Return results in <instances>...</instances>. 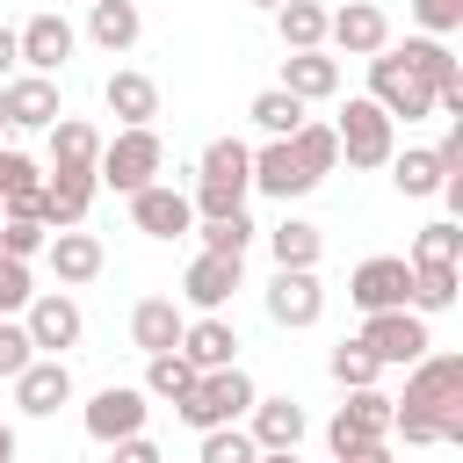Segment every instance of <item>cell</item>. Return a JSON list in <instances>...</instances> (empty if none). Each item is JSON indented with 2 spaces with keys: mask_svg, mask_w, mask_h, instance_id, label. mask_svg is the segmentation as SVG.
<instances>
[{
  "mask_svg": "<svg viewBox=\"0 0 463 463\" xmlns=\"http://www.w3.org/2000/svg\"><path fill=\"white\" fill-rule=\"evenodd\" d=\"M398 412H427L441 427V441H463V354H420L405 376V398H391Z\"/></svg>",
  "mask_w": 463,
  "mask_h": 463,
  "instance_id": "cell-1",
  "label": "cell"
},
{
  "mask_svg": "<svg viewBox=\"0 0 463 463\" xmlns=\"http://www.w3.org/2000/svg\"><path fill=\"white\" fill-rule=\"evenodd\" d=\"M246 188H253V145H239V137H210L188 203H195L203 217H232V210H246Z\"/></svg>",
  "mask_w": 463,
  "mask_h": 463,
  "instance_id": "cell-2",
  "label": "cell"
},
{
  "mask_svg": "<svg viewBox=\"0 0 463 463\" xmlns=\"http://www.w3.org/2000/svg\"><path fill=\"white\" fill-rule=\"evenodd\" d=\"M159 166H166L159 130H152V123H130V130H116V137L101 145L94 181H109L116 195H137V188H152V181H159Z\"/></svg>",
  "mask_w": 463,
  "mask_h": 463,
  "instance_id": "cell-3",
  "label": "cell"
},
{
  "mask_svg": "<svg viewBox=\"0 0 463 463\" xmlns=\"http://www.w3.org/2000/svg\"><path fill=\"white\" fill-rule=\"evenodd\" d=\"M253 398H260V391H253V376L232 362V369H203V376H195V391H188L174 412H181L195 434H210V427H232V420H246V405H253Z\"/></svg>",
  "mask_w": 463,
  "mask_h": 463,
  "instance_id": "cell-4",
  "label": "cell"
},
{
  "mask_svg": "<svg viewBox=\"0 0 463 463\" xmlns=\"http://www.w3.org/2000/svg\"><path fill=\"white\" fill-rule=\"evenodd\" d=\"M369 354H376V369H412L434 340H427V318L412 311V304H398V311H362V333H354Z\"/></svg>",
  "mask_w": 463,
  "mask_h": 463,
  "instance_id": "cell-5",
  "label": "cell"
},
{
  "mask_svg": "<svg viewBox=\"0 0 463 463\" xmlns=\"http://www.w3.org/2000/svg\"><path fill=\"white\" fill-rule=\"evenodd\" d=\"M333 137H340V159H347V166H362V174H369V166H383V159L398 152V123H391L369 94H354V101L340 109Z\"/></svg>",
  "mask_w": 463,
  "mask_h": 463,
  "instance_id": "cell-6",
  "label": "cell"
},
{
  "mask_svg": "<svg viewBox=\"0 0 463 463\" xmlns=\"http://www.w3.org/2000/svg\"><path fill=\"white\" fill-rule=\"evenodd\" d=\"M369 101H376V109H383L391 123H398V116H405V123L434 116V94H427V87H420V80H412V72L398 65V51H391V43H383V51L369 58Z\"/></svg>",
  "mask_w": 463,
  "mask_h": 463,
  "instance_id": "cell-7",
  "label": "cell"
},
{
  "mask_svg": "<svg viewBox=\"0 0 463 463\" xmlns=\"http://www.w3.org/2000/svg\"><path fill=\"white\" fill-rule=\"evenodd\" d=\"M391 434V398L369 383V391H347V405L333 412V427H326V441H333V456H354V449H376Z\"/></svg>",
  "mask_w": 463,
  "mask_h": 463,
  "instance_id": "cell-8",
  "label": "cell"
},
{
  "mask_svg": "<svg viewBox=\"0 0 463 463\" xmlns=\"http://www.w3.org/2000/svg\"><path fill=\"white\" fill-rule=\"evenodd\" d=\"M0 116L14 130H51L65 109H58V80L51 72H7L0 80Z\"/></svg>",
  "mask_w": 463,
  "mask_h": 463,
  "instance_id": "cell-9",
  "label": "cell"
},
{
  "mask_svg": "<svg viewBox=\"0 0 463 463\" xmlns=\"http://www.w3.org/2000/svg\"><path fill=\"white\" fill-rule=\"evenodd\" d=\"M22 326H29L36 354H65V347H80V333H87V318H80V304H72L65 289L29 297V304H22Z\"/></svg>",
  "mask_w": 463,
  "mask_h": 463,
  "instance_id": "cell-10",
  "label": "cell"
},
{
  "mask_svg": "<svg viewBox=\"0 0 463 463\" xmlns=\"http://www.w3.org/2000/svg\"><path fill=\"white\" fill-rule=\"evenodd\" d=\"M326 43H340L347 58H376L391 43V22L376 0H340V7H326Z\"/></svg>",
  "mask_w": 463,
  "mask_h": 463,
  "instance_id": "cell-11",
  "label": "cell"
},
{
  "mask_svg": "<svg viewBox=\"0 0 463 463\" xmlns=\"http://www.w3.org/2000/svg\"><path fill=\"white\" fill-rule=\"evenodd\" d=\"M72 43H80V36H72V22H65V14H51V7H43V14H29V22L14 29V58H22L29 72H51V80L65 72Z\"/></svg>",
  "mask_w": 463,
  "mask_h": 463,
  "instance_id": "cell-12",
  "label": "cell"
},
{
  "mask_svg": "<svg viewBox=\"0 0 463 463\" xmlns=\"http://www.w3.org/2000/svg\"><path fill=\"white\" fill-rule=\"evenodd\" d=\"M318 311H326L318 268H275V282H268V318L289 326V333H304V326H318Z\"/></svg>",
  "mask_w": 463,
  "mask_h": 463,
  "instance_id": "cell-13",
  "label": "cell"
},
{
  "mask_svg": "<svg viewBox=\"0 0 463 463\" xmlns=\"http://www.w3.org/2000/svg\"><path fill=\"white\" fill-rule=\"evenodd\" d=\"M130 224H137L145 239H181V232L195 224V203H188L174 181H152V188L130 195Z\"/></svg>",
  "mask_w": 463,
  "mask_h": 463,
  "instance_id": "cell-14",
  "label": "cell"
},
{
  "mask_svg": "<svg viewBox=\"0 0 463 463\" xmlns=\"http://www.w3.org/2000/svg\"><path fill=\"white\" fill-rule=\"evenodd\" d=\"M405 289H412L405 253H376V260H362V268L347 275V297H354L362 311H398V304H405Z\"/></svg>",
  "mask_w": 463,
  "mask_h": 463,
  "instance_id": "cell-15",
  "label": "cell"
},
{
  "mask_svg": "<svg viewBox=\"0 0 463 463\" xmlns=\"http://www.w3.org/2000/svg\"><path fill=\"white\" fill-rule=\"evenodd\" d=\"M14 383V405L29 412V420H51L65 398H72V369H65V354H36L22 376H7Z\"/></svg>",
  "mask_w": 463,
  "mask_h": 463,
  "instance_id": "cell-16",
  "label": "cell"
},
{
  "mask_svg": "<svg viewBox=\"0 0 463 463\" xmlns=\"http://www.w3.org/2000/svg\"><path fill=\"white\" fill-rule=\"evenodd\" d=\"M43 260H51V275H58V289H80V282H94L101 275V239L94 232H80V224H65V232H51L43 239Z\"/></svg>",
  "mask_w": 463,
  "mask_h": 463,
  "instance_id": "cell-17",
  "label": "cell"
},
{
  "mask_svg": "<svg viewBox=\"0 0 463 463\" xmlns=\"http://www.w3.org/2000/svg\"><path fill=\"white\" fill-rule=\"evenodd\" d=\"M87 434H94L101 449L123 441V434H145V391H130V383L94 391V398H87Z\"/></svg>",
  "mask_w": 463,
  "mask_h": 463,
  "instance_id": "cell-18",
  "label": "cell"
},
{
  "mask_svg": "<svg viewBox=\"0 0 463 463\" xmlns=\"http://www.w3.org/2000/svg\"><path fill=\"white\" fill-rule=\"evenodd\" d=\"M253 188H260V195H275V203H297V195H311L318 181L304 174V159L289 152V137H268V145L253 152Z\"/></svg>",
  "mask_w": 463,
  "mask_h": 463,
  "instance_id": "cell-19",
  "label": "cell"
},
{
  "mask_svg": "<svg viewBox=\"0 0 463 463\" xmlns=\"http://www.w3.org/2000/svg\"><path fill=\"white\" fill-rule=\"evenodd\" d=\"M398 65L427 87V94H449V87H463V58L441 43V36H405L398 43Z\"/></svg>",
  "mask_w": 463,
  "mask_h": 463,
  "instance_id": "cell-20",
  "label": "cell"
},
{
  "mask_svg": "<svg viewBox=\"0 0 463 463\" xmlns=\"http://www.w3.org/2000/svg\"><path fill=\"white\" fill-rule=\"evenodd\" d=\"M232 289H239V253H195V260H188L181 297H188L195 311H224Z\"/></svg>",
  "mask_w": 463,
  "mask_h": 463,
  "instance_id": "cell-21",
  "label": "cell"
},
{
  "mask_svg": "<svg viewBox=\"0 0 463 463\" xmlns=\"http://www.w3.org/2000/svg\"><path fill=\"white\" fill-rule=\"evenodd\" d=\"M94 174H72V166H51L43 174V224L51 232H65V224H80L87 217V203H94Z\"/></svg>",
  "mask_w": 463,
  "mask_h": 463,
  "instance_id": "cell-22",
  "label": "cell"
},
{
  "mask_svg": "<svg viewBox=\"0 0 463 463\" xmlns=\"http://www.w3.org/2000/svg\"><path fill=\"white\" fill-rule=\"evenodd\" d=\"M181 354H188L195 369H232V362H239V333H232V318H217V311L188 318V326H181Z\"/></svg>",
  "mask_w": 463,
  "mask_h": 463,
  "instance_id": "cell-23",
  "label": "cell"
},
{
  "mask_svg": "<svg viewBox=\"0 0 463 463\" xmlns=\"http://www.w3.org/2000/svg\"><path fill=\"white\" fill-rule=\"evenodd\" d=\"M246 434H253V449H297L304 441V405L297 398H253Z\"/></svg>",
  "mask_w": 463,
  "mask_h": 463,
  "instance_id": "cell-24",
  "label": "cell"
},
{
  "mask_svg": "<svg viewBox=\"0 0 463 463\" xmlns=\"http://www.w3.org/2000/svg\"><path fill=\"white\" fill-rule=\"evenodd\" d=\"M282 87L297 101H326V94H340V58H326V43L318 51H289L282 58Z\"/></svg>",
  "mask_w": 463,
  "mask_h": 463,
  "instance_id": "cell-25",
  "label": "cell"
},
{
  "mask_svg": "<svg viewBox=\"0 0 463 463\" xmlns=\"http://www.w3.org/2000/svg\"><path fill=\"white\" fill-rule=\"evenodd\" d=\"M181 304L174 297H145L137 311H130V340H137V354H166V347H181Z\"/></svg>",
  "mask_w": 463,
  "mask_h": 463,
  "instance_id": "cell-26",
  "label": "cell"
},
{
  "mask_svg": "<svg viewBox=\"0 0 463 463\" xmlns=\"http://www.w3.org/2000/svg\"><path fill=\"white\" fill-rule=\"evenodd\" d=\"M101 101H109V116H116L123 130H130V123H152V116H159V87H152L145 72H130V65H123V72H109Z\"/></svg>",
  "mask_w": 463,
  "mask_h": 463,
  "instance_id": "cell-27",
  "label": "cell"
},
{
  "mask_svg": "<svg viewBox=\"0 0 463 463\" xmlns=\"http://www.w3.org/2000/svg\"><path fill=\"white\" fill-rule=\"evenodd\" d=\"M137 29H145L137 0H87V36H94L101 51H130Z\"/></svg>",
  "mask_w": 463,
  "mask_h": 463,
  "instance_id": "cell-28",
  "label": "cell"
},
{
  "mask_svg": "<svg viewBox=\"0 0 463 463\" xmlns=\"http://www.w3.org/2000/svg\"><path fill=\"white\" fill-rule=\"evenodd\" d=\"M94 159H101V130L80 123V116H58V123H51V166L94 174Z\"/></svg>",
  "mask_w": 463,
  "mask_h": 463,
  "instance_id": "cell-29",
  "label": "cell"
},
{
  "mask_svg": "<svg viewBox=\"0 0 463 463\" xmlns=\"http://www.w3.org/2000/svg\"><path fill=\"white\" fill-rule=\"evenodd\" d=\"M268 246H275V268H318L326 232H318V224H304V217H282V224L268 232Z\"/></svg>",
  "mask_w": 463,
  "mask_h": 463,
  "instance_id": "cell-30",
  "label": "cell"
},
{
  "mask_svg": "<svg viewBox=\"0 0 463 463\" xmlns=\"http://www.w3.org/2000/svg\"><path fill=\"white\" fill-rule=\"evenodd\" d=\"M275 36H282V51H318L326 43V7L318 0H282L275 7Z\"/></svg>",
  "mask_w": 463,
  "mask_h": 463,
  "instance_id": "cell-31",
  "label": "cell"
},
{
  "mask_svg": "<svg viewBox=\"0 0 463 463\" xmlns=\"http://www.w3.org/2000/svg\"><path fill=\"white\" fill-rule=\"evenodd\" d=\"M289 152L304 159V174H311V181H326V174L340 166V137H333V123H311V116L289 130Z\"/></svg>",
  "mask_w": 463,
  "mask_h": 463,
  "instance_id": "cell-32",
  "label": "cell"
},
{
  "mask_svg": "<svg viewBox=\"0 0 463 463\" xmlns=\"http://www.w3.org/2000/svg\"><path fill=\"white\" fill-rule=\"evenodd\" d=\"M195 376H203V369H195L181 347H166V354H145V391H152V398H174V405H181V398L195 391Z\"/></svg>",
  "mask_w": 463,
  "mask_h": 463,
  "instance_id": "cell-33",
  "label": "cell"
},
{
  "mask_svg": "<svg viewBox=\"0 0 463 463\" xmlns=\"http://www.w3.org/2000/svg\"><path fill=\"white\" fill-rule=\"evenodd\" d=\"M246 116H253L268 137H289V130L304 123V101H297L289 87H268V94H253V101H246Z\"/></svg>",
  "mask_w": 463,
  "mask_h": 463,
  "instance_id": "cell-34",
  "label": "cell"
},
{
  "mask_svg": "<svg viewBox=\"0 0 463 463\" xmlns=\"http://www.w3.org/2000/svg\"><path fill=\"white\" fill-rule=\"evenodd\" d=\"M383 166H391V181H398V195H434V188L449 181L434 152H391Z\"/></svg>",
  "mask_w": 463,
  "mask_h": 463,
  "instance_id": "cell-35",
  "label": "cell"
},
{
  "mask_svg": "<svg viewBox=\"0 0 463 463\" xmlns=\"http://www.w3.org/2000/svg\"><path fill=\"white\" fill-rule=\"evenodd\" d=\"M405 260H412V268H456V260H463V224H449V217H441V224H427V232L412 239V253H405Z\"/></svg>",
  "mask_w": 463,
  "mask_h": 463,
  "instance_id": "cell-36",
  "label": "cell"
},
{
  "mask_svg": "<svg viewBox=\"0 0 463 463\" xmlns=\"http://www.w3.org/2000/svg\"><path fill=\"white\" fill-rule=\"evenodd\" d=\"M412 268V260H405ZM405 304L427 318V311H449L456 304V268H412V289H405Z\"/></svg>",
  "mask_w": 463,
  "mask_h": 463,
  "instance_id": "cell-37",
  "label": "cell"
},
{
  "mask_svg": "<svg viewBox=\"0 0 463 463\" xmlns=\"http://www.w3.org/2000/svg\"><path fill=\"white\" fill-rule=\"evenodd\" d=\"M326 369H333V383H340V391H369V383H376V376H383V369H376V354H369V347H362V340H340V347H333V362H326Z\"/></svg>",
  "mask_w": 463,
  "mask_h": 463,
  "instance_id": "cell-38",
  "label": "cell"
},
{
  "mask_svg": "<svg viewBox=\"0 0 463 463\" xmlns=\"http://www.w3.org/2000/svg\"><path fill=\"white\" fill-rule=\"evenodd\" d=\"M246 246H253V217H246V210L203 217V253H239V260H246Z\"/></svg>",
  "mask_w": 463,
  "mask_h": 463,
  "instance_id": "cell-39",
  "label": "cell"
},
{
  "mask_svg": "<svg viewBox=\"0 0 463 463\" xmlns=\"http://www.w3.org/2000/svg\"><path fill=\"white\" fill-rule=\"evenodd\" d=\"M43 239H51V224H43V217H0V253L36 260V253H43Z\"/></svg>",
  "mask_w": 463,
  "mask_h": 463,
  "instance_id": "cell-40",
  "label": "cell"
},
{
  "mask_svg": "<svg viewBox=\"0 0 463 463\" xmlns=\"http://www.w3.org/2000/svg\"><path fill=\"white\" fill-rule=\"evenodd\" d=\"M253 456H260V449H253V434H246L239 420H232V427H210V434H203V463H253Z\"/></svg>",
  "mask_w": 463,
  "mask_h": 463,
  "instance_id": "cell-41",
  "label": "cell"
},
{
  "mask_svg": "<svg viewBox=\"0 0 463 463\" xmlns=\"http://www.w3.org/2000/svg\"><path fill=\"white\" fill-rule=\"evenodd\" d=\"M36 362V340H29V326L22 318H0V376H22Z\"/></svg>",
  "mask_w": 463,
  "mask_h": 463,
  "instance_id": "cell-42",
  "label": "cell"
},
{
  "mask_svg": "<svg viewBox=\"0 0 463 463\" xmlns=\"http://www.w3.org/2000/svg\"><path fill=\"white\" fill-rule=\"evenodd\" d=\"M29 297H36V289H29V260L0 253V318H14V311H22Z\"/></svg>",
  "mask_w": 463,
  "mask_h": 463,
  "instance_id": "cell-43",
  "label": "cell"
},
{
  "mask_svg": "<svg viewBox=\"0 0 463 463\" xmlns=\"http://www.w3.org/2000/svg\"><path fill=\"white\" fill-rule=\"evenodd\" d=\"M412 22L427 36H456L463 29V0H412Z\"/></svg>",
  "mask_w": 463,
  "mask_h": 463,
  "instance_id": "cell-44",
  "label": "cell"
},
{
  "mask_svg": "<svg viewBox=\"0 0 463 463\" xmlns=\"http://www.w3.org/2000/svg\"><path fill=\"white\" fill-rule=\"evenodd\" d=\"M109 463H166V456H159V441H145V434H123V441H109Z\"/></svg>",
  "mask_w": 463,
  "mask_h": 463,
  "instance_id": "cell-45",
  "label": "cell"
},
{
  "mask_svg": "<svg viewBox=\"0 0 463 463\" xmlns=\"http://www.w3.org/2000/svg\"><path fill=\"white\" fill-rule=\"evenodd\" d=\"M14 65H22V58H14V29H7V22H0V80H7V72H14Z\"/></svg>",
  "mask_w": 463,
  "mask_h": 463,
  "instance_id": "cell-46",
  "label": "cell"
},
{
  "mask_svg": "<svg viewBox=\"0 0 463 463\" xmlns=\"http://www.w3.org/2000/svg\"><path fill=\"white\" fill-rule=\"evenodd\" d=\"M340 463H391V449L376 441V449H354V456H340Z\"/></svg>",
  "mask_w": 463,
  "mask_h": 463,
  "instance_id": "cell-47",
  "label": "cell"
},
{
  "mask_svg": "<svg viewBox=\"0 0 463 463\" xmlns=\"http://www.w3.org/2000/svg\"><path fill=\"white\" fill-rule=\"evenodd\" d=\"M253 463H297V449H260Z\"/></svg>",
  "mask_w": 463,
  "mask_h": 463,
  "instance_id": "cell-48",
  "label": "cell"
},
{
  "mask_svg": "<svg viewBox=\"0 0 463 463\" xmlns=\"http://www.w3.org/2000/svg\"><path fill=\"white\" fill-rule=\"evenodd\" d=\"M0 463H14V427H0Z\"/></svg>",
  "mask_w": 463,
  "mask_h": 463,
  "instance_id": "cell-49",
  "label": "cell"
},
{
  "mask_svg": "<svg viewBox=\"0 0 463 463\" xmlns=\"http://www.w3.org/2000/svg\"><path fill=\"white\" fill-rule=\"evenodd\" d=\"M253 7H268V14H275V7H282V0H253Z\"/></svg>",
  "mask_w": 463,
  "mask_h": 463,
  "instance_id": "cell-50",
  "label": "cell"
},
{
  "mask_svg": "<svg viewBox=\"0 0 463 463\" xmlns=\"http://www.w3.org/2000/svg\"><path fill=\"white\" fill-rule=\"evenodd\" d=\"M0 130H7V116H0Z\"/></svg>",
  "mask_w": 463,
  "mask_h": 463,
  "instance_id": "cell-51",
  "label": "cell"
}]
</instances>
